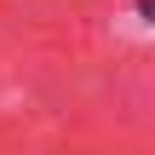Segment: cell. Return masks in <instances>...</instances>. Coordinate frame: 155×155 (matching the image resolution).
<instances>
[{
	"instance_id": "obj_1",
	"label": "cell",
	"mask_w": 155,
	"mask_h": 155,
	"mask_svg": "<svg viewBox=\"0 0 155 155\" xmlns=\"http://www.w3.org/2000/svg\"><path fill=\"white\" fill-rule=\"evenodd\" d=\"M132 12H144V17L155 23V0H132Z\"/></svg>"
}]
</instances>
